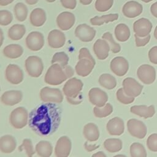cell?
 Masks as SVG:
<instances>
[{
  "label": "cell",
  "mask_w": 157,
  "mask_h": 157,
  "mask_svg": "<svg viewBox=\"0 0 157 157\" xmlns=\"http://www.w3.org/2000/svg\"><path fill=\"white\" fill-rule=\"evenodd\" d=\"M83 133L85 139L90 142L96 141L99 137V129L93 123H89L84 126Z\"/></svg>",
  "instance_id": "cell-27"
},
{
  "label": "cell",
  "mask_w": 157,
  "mask_h": 157,
  "mask_svg": "<svg viewBox=\"0 0 157 157\" xmlns=\"http://www.w3.org/2000/svg\"><path fill=\"white\" fill-rule=\"evenodd\" d=\"M147 146L152 151H157V133L150 135L147 140Z\"/></svg>",
  "instance_id": "cell-44"
},
{
  "label": "cell",
  "mask_w": 157,
  "mask_h": 157,
  "mask_svg": "<svg viewBox=\"0 0 157 157\" xmlns=\"http://www.w3.org/2000/svg\"><path fill=\"white\" fill-rule=\"evenodd\" d=\"M13 20L12 13L7 10H0V25L7 26Z\"/></svg>",
  "instance_id": "cell-43"
},
{
  "label": "cell",
  "mask_w": 157,
  "mask_h": 157,
  "mask_svg": "<svg viewBox=\"0 0 157 157\" xmlns=\"http://www.w3.org/2000/svg\"><path fill=\"white\" fill-rule=\"evenodd\" d=\"M113 112V107L110 103H106L102 107H94L93 113L96 117L104 118L110 115Z\"/></svg>",
  "instance_id": "cell-36"
},
{
  "label": "cell",
  "mask_w": 157,
  "mask_h": 157,
  "mask_svg": "<svg viewBox=\"0 0 157 157\" xmlns=\"http://www.w3.org/2000/svg\"><path fill=\"white\" fill-rule=\"evenodd\" d=\"M28 113L23 107H18L12 111L9 117L10 124L15 129H22L28 123Z\"/></svg>",
  "instance_id": "cell-4"
},
{
  "label": "cell",
  "mask_w": 157,
  "mask_h": 157,
  "mask_svg": "<svg viewBox=\"0 0 157 157\" xmlns=\"http://www.w3.org/2000/svg\"><path fill=\"white\" fill-rule=\"evenodd\" d=\"M40 99L45 102L60 103L63 101V95L58 88L45 86L40 91Z\"/></svg>",
  "instance_id": "cell-6"
},
{
  "label": "cell",
  "mask_w": 157,
  "mask_h": 157,
  "mask_svg": "<svg viewBox=\"0 0 157 157\" xmlns=\"http://www.w3.org/2000/svg\"><path fill=\"white\" fill-rule=\"evenodd\" d=\"M39 0H25V2L29 5H34L36 4Z\"/></svg>",
  "instance_id": "cell-54"
},
{
  "label": "cell",
  "mask_w": 157,
  "mask_h": 157,
  "mask_svg": "<svg viewBox=\"0 0 157 157\" xmlns=\"http://www.w3.org/2000/svg\"><path fill=\"white\" fill-rule=\"evenodd\" d=\"M15 137L11 135H4L0 137V150L4 153H10L16 148Z\"/></svg>",
  "instance_id": "cell-25"
},
{
  "label": "cell",
  "mask_w": 157,
  "mask_h": 157,
  "mask_svg": "<svg viewBox=\"0 0 157 157\" xmlns=\"http://www.w3.org/2000/svg\"><path fill=\"white\" fill-rule=\"evenodd\" d=\"M61 110L54 102L43 103L29 114L28 124L30 128L40 136H49L58 128L61 121Z\"/></svg>",
  "instance_id": "cell-1"
},
{
  "label": "cell",
  "mask_w": 157,
  "mask_h": 157,
  "mask_svg": "<svg viewBox=\"0 0 157 157\" xmlns=\"http://www.w3.org/2000/svg\"><path fill=\"white\" fill-rule=\"evenodd\" d=\"M110 67L113 73L121 77L127 73L129 69V63L124 57L116 56L111 61Z\"/></svg>",
  "instance_id": "cell-13"
},
{
  "label": "cell",
  "mask_w": 157,
  "mask_h": 157,
  "mask_svg": "<svg viewBox=\"0 0 157 157\" xmlns=\"http://www.w3.org/2000/svg\"><path fill=\"white\" fill-rule=\"evenodd\" d=\"M99 83L101 86L107 90H112L117 86L115 78L109 74L101 75L99 78Z\"/></svg>",
  "instance_id": "cell-34"
},
{
  "label": "cell",
  "mask_w": 157,
  "mask_h": 157,
  "mask_svg": "<svg viewBox=\"0 0 157 157\" xmlns=\"http://www.w3.org/2000/svg\"><path fill=\"white\" fill-rule=\"evenodd\" d=\"M135 37V41H136V45L137 47H144L150 41V35L148 34V36L144 37H140L137 36L136 34H134Z\"/></svg>",
  "instance_id": "cell-45"
},
{
  "label": "cell",
  "mask_w": 157,
  "mask_h": 157,
  "mask_svg": "<svg viewBox=\"0 0 157 157\" xmlns=\"http://www.w3.org/2000/svg\"><path fill=\"white\" fill-rule=\"evenodd\" d=\"M3 42H4V34L1 28H0V47L2 45Z\"/></svg>",
  "instance_id": "cell-52"
},
{
  "label": "cell",
  "mask_w": 157,
  "mask_h": 157,
  "mask_svg": "<svg viewBox=\"0 0 157 157\" xmlns=\"http://www.w3.org/2000/svg\"><path fill=\"white\" fill-rule=\"evenodd\" d=\"M117 100L123 104H129L134 101V97L128 96L124 91L123 88L118 89L116 93Z\"/></svg>",
  "instance_id": "cell-42"
},
{
  "label": "cell",
  "mask_w": 157,
  "mask_h": 157,
  "mask_svg": "<svg viewBox=\"0 0 157 157\" xmlns=\"http://www.w3.org/2000/svg\"><path fill=\"white\" fill-rule=\"evenodd\" d=\"M96 30L86 24H80L75 29V36L81 41L88 42L93 40L96 36Z\"/></svg>",
  "instance_id": "cell-12"
},
{
  "label": "cell",
  "mask_w": 157,
  "mask_h": 157,
  "mask_svg": "<svg viewBox=\"0 0 157 157\" xmlns=\"http://www.w3.org/2000/svg\"><path fill=\"white\" fill-rule=\"evenodd\" d=\"M25 65L28 75L33 77H39L44 70L42 61L37 56H30L28 57L25 60Z\"/></svg>",
  "instance_id": "cell-5"
},
{
  "label": "cell",
  "mask_w": 157,
  "mask_h": 157,
  "mask_svg": "<svg viewBox=\"0 0 157 157\" xmlns=\"http://www.w3.org/2000/svg\"><path fill=\"white\" fill-rule=\"evenodd\" d=\"M137 75L142 83L150 85L155 80L156 71L154 67L151 65L142 64L137 69Z\"/></svg>",
  "instance_id": "cell-8"
},
{
  "label": "cell",
  "mask_w": 157,
  "mask_h": 157,
  "mask_svg": "<svg viewBox=\"0 0 157 157\" xmlns=\"http://www.w3.org/2000/svg\"><path fill=\"white\" fill-rule=\"evenodd\" d=\"M23 98V94L19 90H9L5 91L1 96V102L9 106H13L18 104Z\"/></svg>",
  "instance_id": "cell-20"
},
{
  "label": "cell",
  "mask_w": 157,
  "mask_h": 157,
  "mask_svg": "<svg viewBox=\"0 0 157 157\" xmlns=\"http://www.w3.org/2000/svg\"><path fill=\"white\" fill-rule=\"evenodd\" d=\"M142 11V5L136 1H128L123 5L122 8L123 15L129 18H135L140 15Z\"/></svg>",
  "instance_id": "cell-18"
},
{
  "label": "cell",
  "mask_w": 157,
  "mask_h": 157,
  "mask_svg": "<svg viewBox=\"0 0 157 157\" xmlns=\"http://www.w3.org/2000/svg\"><path fill=\"white\" fill-rule=\"evenodd\" d=\"M130 30L129 27L124 23L117 25L115 28V36L120 42H126L130 37Z\"/></svg>",
  "instance_id": "cell-31"
},
{
  "label": "cell",
  "mask_w": 157,
  "mask_h": 157,
  "mask_svg": "<svg viewBox=\"0 0 157 157\" xmlns=\"http://www.w3.org/2000/svg\"><path fill=\"white\" fill-rule=\"evenodd\" d=\"M5 75L6 80L13 85L19 84L23 80V72L16 64H9L6 69Z\"/></svg>",
  "instance_id": "cell-10"
},
{
  "label": "cell",
  "mask_w": 157,
  "mask_h": 157,
  "mask_svg": "<svg viewBox=\"0 0 157 157\" xmlns=\"http://www.w3.org/2000/svg\"><path fill=\"white\" fill-rule=\"evenodd\" d=\"M90 102L97 107L104 106L108 101L107 93L99 88H93L88 93Z\"/></svg>",
  "instance_id": "cell-16"
},
{
  "label": "cell",
  "mask_w": 157,
  "mask_h": 157,
  "mask_svg": "<svg viewBox=\"0 0 157 157\" xmlns=\"http://www.w3.org/2000/svg\"><path fill=\"white\" fill-rule=\"evenodd\" d=\"M130 155L132 157H146L147 152L142 144L134 142L130 146Z\"/></svg>",
  "instance_id": "cell-37"
},
{
  "label": "cell",
  "mask_w": 157,
  "mask_h": 157,
  "mask_svg": "<svg viewBox=\"0 0 157 157\" xmlns=\"http://www.w3.org/2000/svg\"><path fill=\"white\" fill-rule=\"evenodd\" d=\"M105 149L110 153H115L122 148V141L119 139H107L104 142Z\"/></svg>",
  "instance_id": "cell-33"
},
{
  "label": "cell",
  "mask_w": 157,
  "mask_h": 157,
  "mask_svg": "<svg viewBox=\"0 0 157 157\" xmlns=\"http://www.w3.org/2000/svg\"><path fill=\"white\" fill-rule=\"evenodd\" d=\"M35 150L40 156L49 157L52 154L53 147L48 141L41 140L36 144Z\"/></svg>",
  "instance_id": "cell-30"
},
{
  "label": "cell",
  "mask_w": 157,
  "mask_h": 157,
  "mask_svg": "<svg viewBox=\"0 0 157 157\" xmlns=\"http://www.w3.org/2000/svg\"><path fill=\"white\" fill-rule=\"evenodd\" d=\"M150 12L155 17L157 18V1L152 4V5L151 6Z\"/></svg>",
  "instance_id": "cell-49"
},
{
  "label": "cell",
  "mask_w": 157,
  "mask_h": 157,
  "mask_svg": "<svg viewBox=\"0 0 157 157\" xmlns=\"http://www.w3.org/2000/svg\"><path fill=\"white\" fill-rule=\"evenodd\" d=\"M68 61H69V57L64 52H57L54 54L52 59L51 63L52 64L58 63L62 67H64L67 65Z\"/></svg>",
  "instance_id": "cell-39"
},
{
  "label": "cell",
  "mask_w": 157,
  "mask_h": 157,
  "mask_svg": "<svg viewBox=\"0 0 157 157\" xmlns=\"http://www.w3.org/2000/svg\"><path fill=\"white\" fill-rule=\"evenodd\" d=\"M152 26V23L149 20L145 18H141L134 23L133 31L139 37H144L150 34Z\"/></svg>",
  "instance_id": "cell-15"
},
{
  "label": "cell",
  "mask_w": 157,
  "mask_h": 157,
  "mask_svg": "<svg viewBox=\"0 0 157 157\" xmlns=\"http://www.w3.org/2000/svg\"><path fill=\"white\" fill-rule=\"evenodd\" d=\"M72 147V143L67 136H62L57 141L55 154L57 157H67L69 155Z\"/></svg>",
  "instance_id": "cell-17"
},
{
  "label": "cell",
  "mask_w": 157,
  "mask_h": 157,
  "mask_svg": "<svg viewBox=\"0 0 157 157\" xmlns=\"http://www.w3.org/2000/svg\"><path fill=\"white\" fill-rule=\"evenodd\" d=\"M26 47L31 51L40 50L44 45V37L43 34L39 31L31 32L26 37Z\"/></svg>",
  "instance_id": "cell-9"
},
{
  "label": "cell",
  "mask_w": 157,
  "mask_h": 157,
  "mask_svg": "<svg viewBox=\"0 0 157 157\" xmlns=\"http://www.w3.org/2000/svg\"><path fill=\"white\" fill-rule=\"evenodd\" d=\"M92 156H99V157H105L106 155L102 151H98L96 153H94L92 155Z\"/></svg>",
  "instance_id": "cell-53"
},
{
  "label": "cell",
  "mask_w": 157,
  "mask_h": 157,
  "mask_svg": "<svg viewBox=\"0 0 157 157\" xmlns=\"http://www.w3.org/2000/svg\"><path fill=\"white\" fill-rule=\"evenodd\" d=\"M47 2H55L56 0H45Z\"/></svg>",
  "instance_id": "cell-57"
},
{
  "label": "cell",
  "mask_w": 157,
  "mask_h": 157,
  "mask_svg": "<svg viewBox=\"0 0 157 157\" xmlns=\"http://www.w3.org/2000/svg\"><path fill=\"white\" fill-rule=\"evenodd\" d=\"M118 18V13H110L101 17L95 16L90 19V23L94 26H101L104 23H107L117 20Z\"/></svg>",
  "instance_id": "cell-32"
},
{
  "label": "cell",
  "mask_w": 157,
  "mask_h": 157,
  "mask_svg": "<svg viewBox=\"0 0 157 157\" xmlns=\"http://www.w3.org/2000/svg\"><path fill=\"white\" fill-rule=\"evenodd\" d=\"M141 1H143V2H144L147 3V2H150V1H152L153 0H141Z\"/></svg>",
  "instance_id": "cell-56"
},
{
  "label": "cell",
  "mask_w": 157,
  "mask_h": 157,
  "mask_svg": "<svg viewBox=\"0 0 157 157\" xmlns=\"http://www.w3.org/2000/svg\"><path fill=\"white\" fill-rule=\"evenodd\" d=\"M127 128L129 134L137 139L144 138L147 132L145 124L142 121L134 118L128 121Z\"/></svg>",
  "instance_id": "cell-7"
},
{
  "label": "cell",
  "mask_w": 157,
  "mask_h": 157,
  "mask_svg": "<svg viewBox=\"0 0 157 157\" xmlns=\"http://www.w3.org/2000/svg\"><path fill=\"white\" fill-rule=\"evenodd\" d=\"M60 2L63 7L68 9H74L77 6L76 0H60Z\"/></svg>",
  "instance_id": "cell-48"
},
{
  "label": "cell",
  "mask_w": 157,
  "mask_h": 157,
  "mask_svg": "<svg viewBox=\"0 0 157 157\" xmlns=\"http://www.w3.org/2000/svg\"><path fill=\"white\" fill-rule=\"evenodd\" d=\"M66 41L64 34L60 30H52L48 35V44L53 48H59L62 47Z\"/></svg>",
  "instance_id": "cell-21"
},
{
  "label": "cell",
  "mask_w": 157,
  "mask_h": 157,
  "mask_svg": "<svg viewBox=\"0 0 157 157\" xmlns=\"http://www.w3.org/2000/svg\"><path fill=\"white\" fill-rule=\"evenodd\" d=\"M14 13L18 21L21 22L24 21L28 17V7L23 2H18L14 7Z\"/></svg>",
  "instance_id": "cell-35"
},
{
  "label": "cell",
  "mask_w": 157,
  "mask_h": 157,
  "mask_svg": "<svg viewBox=\"0 0 157 157\" xmlns=\"http://www.w3.org/2000/svg\"><path fill=\"white\" fill-rule=\"evenodd\" d=\"M122 84L124 93L131 97L135 98L139 96L143 89V86L132 77L124 78Z\"/></svg>",
  "instance_id": "cell-11"
},
{
  "label": "cell",
  "mask_w": 157,
  "mask_h": 157,
  "mask_svg": "<svg viewBox=\"0 0 157 157\" xmlns=\"http://www.w3.org/2000/svg\"><path fill=\"white\" fill-rule=\"evenodd\" d=\"M130 111L131 113L144 118L152 117L155 113V109L153 105L150 106L145 105H133L130 108Z\"/></svg>",
  "instance_id": "cell-26"
},
{
  "label": "cell",
  "mask_w": 157,
  "mask_h": 157,
  "mask_svg": "<svg viewBox=\"0 0 157 157\" xmlns=\"http://www.w3.org/2000/svg\"><path fill=\"white\" fill-rule=\"evenodd\" d=\"M96 62L88 48L83 47L79 51L78 61L75 67V72L79 76H88L93 71Z\"/></svg>",
  "instance_id": "cell-3"
},
{
  "label": "cell",
  "mask_w": 157,
  "mask_h": 157,
  "mask_svg": "<svg viewBox=\"0 0 157 157\" xmlns=\"http://www.w3.org/2000/svg\"><path fill=\"white\" fill-rule=\"evenodd\" d=\"M106 129L110 135L120 136L124 131V122L120 117H114L108 121L106 124Z\"/></svg>",
  "instance_id": "cell-22"
},
{
  "label": "cell",
  "mask_w": 157,
  "mask_h": 157,
  "mask_svg": "<svg viewBox=\"0 0 157 157\" xmlns=\"http://www.w3.org/2000/svg\"><path fill=\"white\" fill-rule=\"evenodd\" d=\"M110 50V45L105 39H98L93 45V51L100 60H104L108 57Z\"/></svg>",
  "instance_id": "cell-23"
},
{
  "label": "cell",
  "mask_w": 157,
  "mask_h": 157,
  "mask_svg": "<svg viewBox=\"0 0 157 157\" xmlns=\"http://www.w3.org/2000/svg\"><path fill=\"white\" fill-rule=\"evenodd\" d=\"M23 53V48L18 44H12L6 46L3 49V54L5 56L10 59H15L20 57Z\"/></svg>",
  "instance_id": "cell-28"
},
{
  "label": "cell",
  "mask_w": 157,
  "mask_h": 157,
  "mask_svg": "<svg viewBox=\"0 0 157 157\" xmlns=\"http://www.w3.org/2000/svg\"><path fill=\"white\" fill-rule=\"evenodd\" d=\"M15 0H0V6H6L12 2H13Z\"/></svg>",
  "instance_id": "cell-50"
},
{
  "label": "cell",
  "mask_w": 157,
  "mask_h": 157,
  "mask_svg": "<svg viewBox=\"0 0 157 157\" xmlns=\"http://www.w3.org/2000/svg\"><path fill=\"white\" fill-rule=\"evenodd\" d=\"M154 37L156 39H157V26H156L155 31H154Z\"/></svg>",
  "instance_id": "cell-55"
},
{
  "label": "cell",
  "mask_w": 157,
  "mask_h": 157,
  "mask_svg": "<svg viewBox=\"0 0 157 157\" xmlns=\"http://www.w3.org/2000/svg\"><path fill=\"white\" fill-rule=\"evenodd\" d=\"M102 38L103 39H105V40H107V42L109 43V44L110 45V50L113 53H118V52H120V50H121V46L120 45V44L117 43L113 40V38L112 37V34L110 32L105 33L102 35Z\"/></svg>",
  "instance_id": "cell-38"
},
{
  "label": "cell",
  "mask_w": 157,
  "mask_h": 157,
  "mask_svg": "<svg viewBox=\"0 0 157 157\" xmlns=\"http://www.w3.org/2000/svg\"><path fill=\"white\" fill-rule=\"evenodd\" d=\"M83 82L75 77L69 79L63 88V93L66 97H72L77 95L82 90Z\"/></svg>",
  "instance_id": "cell-14"
},
{
  "label": "cell",
  "mask_w": 157,
  "mask_h": 157,
  "mask_svg": "<svg viewBox=\"0 0 157 157\" xmlns=\"http://www.w3.org/2000/svg\"><path fill=\"white\" fill-rule=\"evenodd\" d=\"M93 0H79L80 2L83 5H89Z\"/></svg>",
  "instance_id": "cell-51"
},
{
  "label": "cell",
  "mask_w": 157,
  "mask_h": 157,
  "mask_svg": "<svg viewBox=\"0 0 157 157\" xmlns=\"http://www.w3.org/2000/svg\"><path fill=\"white\" fill-rule=\"evenodd\" d=\"M150 61L153 64H157V46H154L148 52Z\"/></svg>",
  "instance_id": "cell-47"
},
{
  "label": "cell",
  "mask_w": 157,
  "mask_h": 157,
  "mask_svg": "<svg viewBox=\"0 0 157 157\" xmlns=\"http://www.w3.org/2000/svg\"><path fill=\"white\" fill-rule=\"evenodd\" d=\"M67 101L73 105H77L82 102L83 100V96L81 93H79L75 96L72 97H66Z\"/></svg>",
  "instance_id": "cell-46"
},
{
  "label": "cell",
  "mask_w": 157,
  "mask_h": 157,
  "mask_svg": "<svg viewBox=\"0 0 157 157\" xmlns=\"http://www.w3.org/2000/svg\"><path fill=\"white\" fill-rule=\"evenodd\" d=\"M74 74V69L69 65L62 67L58 63L52 64L48 69L44 77L45 83L51 85H58L71 78Z\"/></svg>",
  "instance_id": "cell-2"
},
{
  "label": "cell",
  "mask_w": 157,
  "mask_h": 157,
  "mask_svg": "<svg viewBox=\"0 0 157 157\" xmlns=\"http://www.w3.org/2000/svg\"><path fill=\"white\" fill-rule=\"evenodd\" d=\"M18 150L20 151H22L23 150H25L26 152V154L29 157L32 156L35 153V151L33 149L32 142L31 140L29 139H25L23 140L22 144L18 147Z\"/></svg>",
  "instance_id": "cell-41"
},
{
  "label": "cell",
  "mask_w": 157,
  "mask_h": 157,
  "mask_svg": "<svg viewBox=\"0 0 157 157\" xmlns=\"http://www.w3.org/2000/svg\"><path fill=\"white\" fill-rule=\"evenodd\" d=\"M47 20V15L45 10L41 8H36L32 10L29 15L31 24L35 27L42 26Z\"/></svg>",
  "instance_id": "cell-24"
},
{
  "label": "cell",
  "mask_w": 157,
  "mask_h": 157,
  "mask_svg": "<svg viewBox=\"0 0 157 157\" xmlns=\"http://www.w3.org/2000/svg\"><path fill=\"white\" fill-rule=\"evenodd\" d=\"M75 17L74 13L70 12H63L56 18V24L63 31H67L71 29L74 25Z\"/></svg>",
  "instance_id": "cell-19"
},
{
  "label": "cell",
  "mask_w": 157,
  "mask_h": 157,
  "mask_svg": "<svg viewBox=\"0 0 157 157\" xmlns=\"http://www.w3.org/2000/svg\"><path fill=\"white\" fill-rule=\"evenodd\" d=\"M0 91H1V88H0Z\"/></svg>",
  "instance_id": "cell-58"
},
{
  "label": "cell",
  "mask_w": 157,
  "mask_h": 157,
  "mask_svg": "<svg viewBox=\"0 0 157 157\" xmlns=\"http://www.w3.org/2000/svg\"><path fill=\"white\" fill-rule=\"evenodd\" d=\"M113 4V0H96L95 2V9L100 12L109 10Z\"/></svg>",
  "instance_id": "cell-40"
},
{
  "label": "cell",
  "mask_w": 157,
  "mask_h": 157,
  "mask_svg": "<svg viewBox=\"0 0 157 157\" xmlns=\"http://www.w3.org/2000/svg\"><path fill=\"white\" fill-rule=\"evenodd\" d=\"M26 33V28L23 25L15 24L8 30V37L13 40L21 39Z\"/></svg>",
  "instance_id": "cell-29"
}]
</instances>
